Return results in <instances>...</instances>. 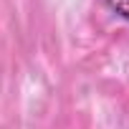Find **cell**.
Masks as SVG:
<instances>
[{
	"mask_svg": "<svg viewBox=\"0 0 129 129\" xmlns=\"http://www.w3.org/2000/svg\"><path fill=\"white\" fill-rule=\"evenodd\" d=\"M106 3L114 13H119L124 20H129V0H106Z\"/></svg>",
	"mask_w": 129,
	"mask_h": 129,
	"instance_id": "6da1fadb",
	"label": "cell"
}]
</instances>
